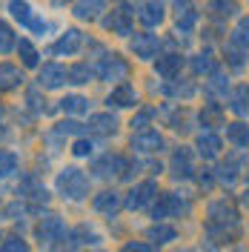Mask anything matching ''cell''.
<instances>
[{
  "label": "cell",
  "mask_w": 249,
  "mask_h": 252,
  "mask_svg": "<svg viewBox=\"0 0 249 252\" xmlns=\"http://www.w3.org/2000/svg\"><path fill=\"white\" fill-rule=\"evenodd\" d=\"M58 192L66 201H83L89 195V178H86V172H80L75 166L58 172Z\"/></svg>",
  "instance_id": "1"
},
{
  "label": "cell",
  "mask_w": 249,
  "mask_h": 252,
  "mask_svg": "<svg viewBox=\"0 0 249 252\" xmlns=\"http://www.w3.org/2000/svg\"><path fill=\"white\" fill-rule=\"evenodd\" d=\"M94 75L106 83H124L129 78V63L121 58V55H103L100 63L94 66Z\"/></svg>",
  "instance_id": "2"
},
{
  "label": "cell",
  "mask_w": 249,
  "mask_h": 252,
  "mask_svg": "<svg viewBox=\"0 0 249 252\" xmlns=\"http://www.w3.org/2000/svg\"><path fill=\"white\" fill-rule=\"evenodd\" d=\"M34 235H37V244H40V247H55V244L66 235V223H63L61 215H46V218L37 223Z\"/></svg>",
  "instance_id": "3"
},
{
  "label": "cell",
  "mask_w": 249,
  "mask_h": 252,
  "mask_svg": "<svg viewBox=\"0 0 249 252\" xmlns=\"http://www.w3.org/2000/svg\"><path fill=\"white\" fill-rule=\"evenodd\" d=\"M129 146H132L135 152H140V155H157L166 143H163V135H160L157 129H140V132L132 135Z\"/></svg>",
  "instance_id": "4"
},
{
  "label": "cell",
  "mask_w": 249,
  "mask_h": 252,
  "mask_svg": "<svg viewBox=\"0 0 249 252\" xmlns=\"http://www.w3.org/2000/svg\"><path fill=\"white\" fill-rule=\"evenodd\" d=\"M181 212H187V201L175 192H163L157 195V204L152 206V218L163 220V218H178Z\"/></svg>",
  "instance_id": "5"
},
{
  "label": "cell",
  "mask_w": 249,
  "mask_h": 252,
  "mask_svg": "<svg viewBox=\"0 0 249 252\" xmlns=\"http://www.w3.org/2000/svg\"><path fill=\"white\" fill-rule=\"evenodd\" d=\"M157 198V184L155 181H143V184H138V187H132V192L126 195L124 206L126 209H143V206H149L152 201Z\"/></svg>",
  "instance_id": "6"
},
{
  "label": "cell",
  "mask_w": 249,
  "mask_h": 252,
  "mask_svg": "<svg viewBox=\"0 0 249 252\" xmlns=\"http://www.w3.org/2000/svg\"><path fill=\"white\" fill-rule=\"evenodd\" d=\"M129 46H132V55H135L138 61H152V58H157L160 40H157V34H149V32H138V34H132Z\"/></svg>",
  "instance_id": "7"
},
{
  "label": "cell",
  "mask_w": 249,
  "mask_h": 252,
  "mask_svg": "<svg viewBox=\"0 0 249 252\" xmlns=\"http://www.w3.org/2000/svg\"><path fill=\"white\" fill-rule=\"evenodd\" d=\"M83 40H86V37H83V32H80V29H66V32L61 34V37H58V40L52 43V55H61V58H72V55H78V52H80Z\"/></svg>",
  "instance_id": "8"
},
{
  "label": "cell",
  "mask_w": 249,
  "mask_h": 252,
  "mask_svg": "<svg viewBox=\"0 0 249 252\" xmlns=\"http://www.w3.org/2000/svg\"><path fill=\"white\" fill-rule=\"evenodd\" d=\"M37 83L40 89H61L63 83H69V69L61 63H46L37 75Z\"/></svg>",
  "instance_id": "9"
},
{
  "label": "cell",
  "mask_w": 249,
  "mask_h": 252,
  "mask_svg": "<svg viewBox=\"0 0 249 252\" xmlns=\"http://www.w3.org/2000/svg\"><path fill=\"white\" fill-rule=\"evenodd\" d=\"M106 103L115 106V109H132V106H138V89L132 83H118L109 92Z\"/></svg>",
  "instance_id": "10"
},
{
  "label": "cell",
  "mask_w": 249,
  "mask_h": 252,
  "mask_svg": "<svg viewBox=\"0 0 249 252\" xmlns=\"http://www.w3.org/2000/svg\"><path fill=\"white\" fill-rule=\"evenodd\" d=\"M206 215H209V223H220V226H226V223H235V220H238L235 204H232V201H226V198L212 201L209 209H206Z\"/></svg>",
  "instance_id": "11"
},
{
  "label": "cell",
  "mask_w": 249,
  "mask_h": 252,
  "mask_svg": "<svg viewBox=\"0 0 249 252\" xmlns=\"http://www.w3.org/2000/svg\"><path fill=\"white\" fill-rule=\"evenodd\" d=\"M126 169V158L124 155H103V158H97L94 160V166H92V172L97 175V178H115V175H121Z\"/></svg>",
  "instance_id": "12"
},
{
  "label": "cell",
  "mask_w": 249,
  "mask_h": 252,
  "mask_svg": "<svg viewBox=\"0 0 249 252\" xmlns=\"http://www.w3.org/2000/svg\"><path fill=\"white\" fill-rule=\"evenodd\" d=\"M92 206H94V212H100V215H106V218H115L118 215V209L124 206V198L118 195V192H100V195H94V201H92Z\"/></svg>",
  "instance_id": "13"
},
{
  "label": "cell",
  "mask_w": 249,
  "mask_h": 252,
  "mask_svg": "<svg viewBox=\"0 0 249 252\" xmlns=\"http://www.w3.org/2000/svg\"><path fill=\"white\" fill-rule=\"evenodd\" d=\"M103 29L106 32H115V34H132V12H126V9H118V12H112L109 17H103Z\"/></svg>",
  "instance_id": "14"
},
{
  "label": "cell",
  "mask_w": 249,
  "mask_h": 252,
  "mask_svg": "<svg viewBox=\"0 0 249 252\" xmlns=\"http://www.w3.org/2000/svg\"><path fill=\"white\" fill-rule=\"evenodd\" d=\"M17 195H20V198H29V201H34V204H46L49 201L46 187H43L34 175H26V178H23V184H20V189H17Z\"/></svg>",
  "instance_id": "15"
},
{
  "label": "cell",
  "mask_w": 249,
  "mask_h": 252,
  "mask_svg": "<svg viewBox=\"0 0 249 252\" xmlns=\"http://www.w3.org/2000/svg\"><path fill=\"white\" fill-rule=\"evenodd\" d=\"M138 17H140V23L143 26H160L163 23V17H166V9H163V3L160 0H146L143 6H140V12H138Z\"/></svg>",
  "instance_id": "16"
},
{
  "label": "cell",
  "mask_w": 249,
  "mask_h": 252,
  "mask_svg": "<svg viewBox=\"0 0 249 252\" xmlns=\"http://www.w3.org/2000/svg\"><path fill=\"white\" fill-rule=\"evenodd\" d=\"M23 86V72L15 63H0V92H15Z\"/></svg>",
  "instance_id": "17"
},
{
  "label": "cell",
  "mask_w": 249,
  "mask_h": 252,
  "mask_svg": "<svg viewBox=\"0 0 249 252\" xmlns=\"http://www.w3.org/2000/svg\"><path fill=\"white\" fill-rule=\"evenodd\" d=\"M169 169L175 178H189V175L195 172V166H192V152H189L187 146H181V149H175V155L169 160Z\"/></svg>",
  "instance_id": "18"
},
{
  "label": "cell",
  "mask_w": 249,
  "mask_h": 252,
  "mask_svg": "<svg viewBox=\"0 0 249 252\" xmlns=\"http://www.w3.org/2000/svg\"><path fill=\"white\" fill-rule=\"evenodd\" d=\"M89 132L109 138V135H115V132H118V118H115V115H109V112H97V115H92V118H89Z\"/></svg>",
  "instance_id": "19"
},
{
  "label": "cell",
  "mask_w": 249,
  "mask_h": 252,
  "mask_svg": "<svg viewBox=\"0 0 249 252\" xmlns=\"http://www.w3.org/2000/svg\"><path fill=\"white\" fill-rule=\"evenodd\" d=\"M220 149H223V143H220V138L215 135V132H203V135H198V155L201 158L212 160V158L220 155Z\"/></svg>",
  "instance_id": "20"
},
{
  "label": "cell",
  "mask_w": 249,
  "mask_h": 252,
  "mask_svg": "<svg viewBox=\"0 0 249 252\" xmlns=\"http://www.w3.org/2000/svg\"><path fill=\"white\" fill-rule=\"evenodd\" d=\"M198 20H201V15H198V9L192 6V3H178V32H192L195 26H198Z\"/></svg>",
  "instance_id": "21"
},
{
  "label": "cell",
  "mask_w": 249,
  "mask_h": 252,
  "mask_svg": "<svg viewBox=\"0 0 249 252\" xmlns=\"http://www.w3.org/2000/svg\"><path fill=\"white\" fill-rule=\"evenodd\" d=\"M226 141L238 146V149H249V126L244 121H232L226 124Z\"/></svg>",
  "instance_id": "22"
},
{
  "label": "cell",
  "mask_w": 249,
  "mask_h": 252,
  "mask_svg": "<svg viewBox=\"0 0 249 252\" xmlns=\"http://www.w3.org/2000/svg\"><path fill=\"white\" fill-rule=\"evenodd\" d=\"M181 66H184V58H181V55H163V58H157L155 72L160 75V78L172 80L178 72H181Z\"/></svg>",
  "instance_id": "23"
},
{
  "label": "cell",
  "mask_w": 249,
  "mask_h": 252,
  "mask_svg": "<svg viewBox=\"0 0 249 252\" xmlns=\"http://www.w3.org/2000/svg\"><path fill=\"white\" fill-rule=\"evenodd\" d=\"M206 9L215 20H229V17L238 15V0H209Z\"/></svg>",
  "instance_id": "24"
},
{
  "label": "cell",
  "mask_w": 249,
  "mask_h": 252,
  "mask_svg": "<svg viewBox=\"0 0 249 252\" xmlns=\"http://www.w3.org/2000/svg\"><path fill=\"white\" fill-rule=\"evenodd\" d=\"M160 92L163 94H169V97H181V100H189V97H195V86L189 83V80H175L172 78L166 86H160Z\"/></svg>",
  "instance_id": "25"
},
{
  "label": "cell",
  "mask_w": 249,
  "mask_h": 252,
  "mask_svg": "<svg viewBox=\"0 0 249 252\" xmlns=\"http://www.w3.org/2000/svg\"><path fill=\"white\" fill-rule=\"evenodd\" d=\"M146 238L152 241V244H172L175 238H178V229L175 226H169V223H152L149 226V232H146Z\"/></svg>",
  "instance_id": "26"
},
{
  "label": "cell",
  "mask_w": 249,
  "mask_h": 252,
  "mask_svg": "<svg viewBox=\"0 0 249 252\" xmlns=\"http://www.w3.org/2000/svg\"><path fill=\"white\" fill-rule=\"evenodd\" d=\"M103 12V0H78L75 3V17L78 20H97Z\"/></svg>",
  "instance_id": "27"
},
{
  "label": "cell",
  "mask_w": 249,
  "mask_h": 252,
  "mask_svg": "<svg viewBox=\"0 0 249 252\" xmlns=\"http://www.w3.org/2000/svg\"><path fill=\"white\" fill-rule=\"evenodd\" d=\"M9 15L15 17L20 26H31V20H34L31 6L26 3V0H9Z\"/></svg>",
  "instance_id": "28"
},
{
  "label": "cell",
  "mask_w": 249,
  "mask_h": 252,
  "mask_svg": "<svg viewBox=\"0 0 249 252\" xmlns=\"http://www.w3.org/2000/svg\"><path fill=\"white\" fill-rule=\"evenodd\" d=\"M61 109L69 112V115H86L89 112V97H83V94H66L61 100Z\"/></svg>",
  "instance_id": "29"
},
{
  "label": "cell",
  "mask_w": 249,
  "mask_h": 252,
  "mask_svg": "<svg viewBox=\"0 0 249 252\" xmlns=\"http://www.w3.org/2000/svg\"><path fill=\"white\" fill-rule=\"evenodd\" d=\"M223 58H226V63H229L232 69H244V66H247V49L229 40V43L223 46Z\"/></svg>",
  "instance_id": "30"
},
{
  "label": "cell",
  "mask_w": 249,
  "mask_h": 252,
  "mask_svg": "<svg viewBox=\"0 0 249 252\" xmlns=\"http://www.w3.org/2000/svg\"><path fill=\"white\" fill-rule=\"evenodd\" d=\"M17 55H20L26 69H37L40 66V55H37V49L31 46L29 40H17Z\"/></svg>",
  "instance_id": "31"
},
{
  "label": "cell",
  "mask_w": 249,
  "mask_h": 252,
  "mask_svg": "<svg viewBox=\"0 0 249 252\" xmlns=\"http://www.w3.org/2000/svg\"><path fill=\"white\" fill-rule=\"evenodd\" d=\"M192 72L195 75H215L218 72V63H215V58L209 52H203V55H195L192 58Z\"/></svg>",
  "instance_id": "32"
},
{
  "label": "cell",
  "mask_w": 249,
  "mask_h": 252,
  "mask_svg": "<svg viewBox=\"0 0 249 252\" xmlns=\"http://www.w3.org/2000/svg\"><path fill=\"white\" fill-rule=\"evenodd\" d=\"M226 92H229V78H226V75H220V72L209 75L206 94H209V97H226Z\"/></svg>",
  "instance_id": "33"
},
{
  "label": "cell",
  "mask_w": 249,
  "mask_h": 252,
  "mask_svg": "<svg viewBox=\"0 0 249 252\" xmlns=\"http://www.w3.org/2000/svg\"><path fill=\"white\" fill-rule=\"evenodd\" d=\"M17 166H20V160H17L15 152L0 149V181H3V178H12V175L17 172Z\"/></svg>",
  "instance_id": "34"
},
{
  "label": "cell",
  "mask_w": 249,
  "mask_h": 252,
  "mask_svg": "<svg viewBox=\"0 0 249 252\" xmlns=\"http://www.w3.org/2000/svg\"><path fill=\"white\" fill-rule=\"evenodd\" d=\"M12 49H17V37L6 20H0V55H9Z\"/></svg>",
  "instance_id": "35"
},
{
  "label": "cell",
  "mask_w": 249,
  "mask_h": 252,
  "mask_svg": "<svg viewBox=\"0 0 249 252\" xmlns=\"http://www.w3.org/2000/svg\"><path fill=\"white\" fill-rule=\"evenodd\" d=\"M94 75V69L89 66V63H78V66H72L69 69V83H78V86H83V83H89Z\"/></svg>",
  "instance_id": "36"
},
{
  "label": "cell",
  "mask_w": 249,
  "mask_h": 252,
  "mask_svg": "<svg viewBox=\"0 0 249 252\" xmlns=\"http://www.w3.org/2000/svg\"><path fill=\"white\" fill-rule=\"evenodd\" d=\"M249 86H238L232 94V112H238V115H244V112H249Z\"/></svg>",
  "instance_id": "37"
},
{
  "label": "cell",
  "mask_w": 249,
  "mask_h": 252,
  "mask_svg": "<svg viewBox=\"0 0 249 252\" xmlns=\"http://www.w3.org/2000/svg\"><path fill=\"white\" fill-rule=\"evenodd\" d=\"M232 43H238V46H244V49H249V17H244L238 26H235V32H232V37H229Z\"/></svg>",
  "instance_id": "38"
},
{
  "label": "cell",
  "mask_w": 249,
  "mask_h": 252,
  "mask_svg": "<svg viewBox=\"0 0 249 252\" xmlns=\"http://www.w3.org/2000/svg\"><path fill=\"white\" fill-rule=\"evenodd\" d=\"M220 118H223V109H220V103H206V106H203V112H201L203 126H212L215 121H220Z\"/></svg>",
  "instance_id": "39"
},
{
  "label": "cell",
  "mask_w": 249,
  "mask_h": 252,
  "mask_svg": "<svg viewBox=\"0 0 249 252\" xmlns=\"http://www.w3.org/2000/svg\"><path fill=\"white\" fill-rule=\"evenodd\" d=\"M235 178H238V160H226V163H220L218 166V181H223V184H232Z\"/></svg>",
  "instance_id": "40"
},
{
  "label": "cell",
  "mask_w": 249,
  "mask_h": 252,
  "mask_svg": "<svg viewBox=\"0 0 249 252\" xmlns=\"http://www.w3.org/2000/svg\"><path fill=\"white\" fill-rule=\"evenodd\" d=\"M157 115V109H152V106H146V109H140L138 115H135V118H132V129H146V126H149V121H152V118H155Z\"/></svg>",
  "instance_id": "41"
},
{
  "label": "cell",
  "mask_w": 249,
  "mask_h": 252,
  "mask_svg": "<svg viewBox=\"0 0 249 252\" xmlns=\"http://www.w3.org/2000/svg\"><path fill=\"white\" fill-rule=\"evenodd\" d=\"M0 252H29V244H26L23 238L12 235V238H6V241H3V247H0Z\"/></svg>",
  "instance_id": "42"
},
{
  "label": "cell",
  "mask_w": 249,
  "mask_h": 252,
  "mask_svg": "<svg viewBox=\"0 0 249 252\" xmlns=\"http://www.w3.org/2000/svg\"><path fill=\"white\" fill-rule=\"evenodd\" d=\"M92 141H86V138H78V141H75V146H72V155L75 158H89L92 155Z\"/></svg>",
  "instance_id": "43"
},
{
  "label": "cell",
  "mask_w": 249,
  "mask_h": 252,
  "mask_svg": "<svg viewBox=\"0 0 249 252\" xmlns=\"http://www.w3.org/2000/svg\"><path fill=\"white\" fill-rule=\"evenodd\" d=\"M121 252H152V247L143 244V241H129V244H124V250Z\"/></svg>",
  "instance_id": "44"
},
{
  "label": "cell",
  "mask_w": 249,
  "mask_h": 252,
  "mask_svg": "<svg viewBox=\"0 0 249 252\" xmlns=\"http://www.w3.org/2000/svg\"><path fill=\"white\" fill-rule=\"evenodd\" d=\"M29 106L34 112H43V106H40V100H37V92H29Z\"/></svg>",
  "instance_id": "45"
},
{
  "label": "cell",
  "mask_w": 249,
  "mask_h": 252,
  "mask_svg": "<svg viewBox=\"0 0 249 252\" xmlns=\"http://www.w3.org/2000/svg\"><path fill=\"white\" fill-rule=\"evenodd\" d=\"M0 118H3V109H0Z\"/></svg>",
  "instance_id": "46"
},
{
  "label": "cell",
  "mask_w": 249,
  "mask_h": 252,
  "mask_svg": "<svg viewBox=\"0 0 249 252\" xmlns=\"http://www.w3.org/2000/svg\"><path fill=\"white\" fill-rule=\"evenodd\" d=\"M58 3H63V0H58Z\"/></svg>",
  "instance_id": "47"
},
{
  "label": "cell",
  "mask_w": 249,
  "mask_h": 252,
  "mask_svg": "<svg viewBox=\"0 0 249 252\" xmlns=\"http://www.w3.org/2000/svg\"><path fill=\"white\" fill-rule=\"evenodd\" d=\"M247 181H249V175H247Z\"/></svg>",
  "instance_id": "48"
},
{
  "label": "cell",
  "mask_w": 249,
  "mask_h": 252,
  "mask_svg": "<svg viewBox=\"0 0 249 252\" xmlns=\"http://www.w3.org/2000/svg\"><path fill=\"white\" fill-rule=\"evenodd\" d=\"M0 241H3V238H0Z\"/></svg>",
  "instance_id": "49"
}]
</instances>
